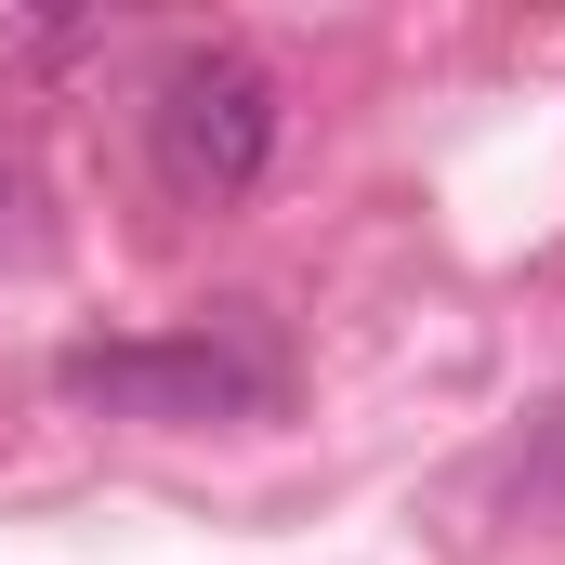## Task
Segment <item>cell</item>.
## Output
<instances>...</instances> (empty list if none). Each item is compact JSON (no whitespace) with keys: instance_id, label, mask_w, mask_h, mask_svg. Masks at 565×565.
Masks as SVG:
<instances>
[{"instance_id":"obj_1","label":"cell","mask_w":565,"mask_h":565,"mask_svg":"<svg viewBox=\"0 0 565 565\" xmlns=\"http://www.w3.org/2000/svg\"><path fill=\"white\" fill-rule=\"evenodd\" d=\"M53 382L79 408H119V422H264V408H289V355L250 302H224L171 342H66Z\"/></svg>"},{"instance_id":"obj_2","label":"cell","mask_w":565,"mask_h":565,"mask_svg":"<svg viewBox=\"0 0 565 565\" xmlns=\"http://www.w3.org/2000/svg\"><path fill=\"white\" fill-rule=\"evenodd\" d=\"M145 158H158V184L198 198V211L250 198V184L277 171V79H264L237 40H184V53L158 66V93H145Z\"/></svg>"},{"instance_id":"obj_3","label":"cell","mask_w":565,"mask_h":565,"mask_svg":"<svg viewBox=\"0 0 565 565\" xmlns=\"http://www.w3.org/2000/svg\"><path fill=\"white\" fill-rule=\"evenodd\" d=\"M513 500L565 526V408H540V422H526V447H513Z\"/></svg>"},{"instance_id":"obj_4","label":"cell","mask_w":565,"mask_h":565,"mask_svg":"<svg viewBox=\"0 0 565 565\" xmlns=\"http://www.w3.org/2000/svg\"><path fill=\"white\" fill-rule=\"evenodd\" d=\"M0 224H13V158H0Z\"/></svg>"}]
</instances>
